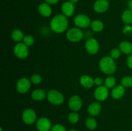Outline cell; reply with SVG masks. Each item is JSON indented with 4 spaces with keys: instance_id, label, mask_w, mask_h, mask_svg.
<instances>
[{
    "instance_id": "1",
    "label": "cell",
    "mask_w": 132,
    "mask_h": 131,
    "mask_svg": "<svg viewBox=\"0 0 132 131\" xmlns=\"http://www.w3.org/2000/svg\"><path fill=\"white\" fill-rule=\"evenodd\" d=\"M50 28L56 33H61L65 32L68 26L67 17L63 14H57L52 19L50 23Z\"/></svg>"
},
{
    "instance_id": "2",
    "label": "cell",
    "mask_w": 132,
    "mask_h": 131,
    "mask_svg": "<svg viewBox=\"0 0 132 131\" xmlns=\"http://www.w3.org/2000/svg\"><path fill=\"white\" fill-rule=\"evenodd\" d=\"M99 68L106 74H112L117 70V64L114 59L108 56L102 58L99 62Z\"/></svg>"
},
{
    "instance_id": "3",
    "label": "cell",
    "mask_w": 132,
    "mask_h": 131,
    "mask_svg": "<svg viewBox=\"0 0 132 131\" xmlns=\"http://www.w3.org/2000/svg\"><path fill=\"white\" fill-rule=\"evenodd\" d=\"M46 98L51 104L60 105L64 102V98L61 92L55 89H50L47 92Z\"/></svg>"
},
{
    "instance_id": "4",
    "label": "cell",
    "mask_w": 132,
    "mask_h": 131,
    "mask_svg": "<svg viewBox=\"0 0 132 131\" xmlns=\"http://www.w3.org/2000/svg\"><path fill=\"white\" fill-rule=\"evenodd\" d=\"M83 37L84 33L81 28L77 27L70 28L67 31V38L70 42H78L82 39Z\"/></svg>"
},
{
    "instance_id": "5",
    "label": "cell",
    "mask_w": 132,
    "mask_h": 131,
    "mask_svg": "<svg viewBox=\"0 0 132 131\" xmlns=\"http://www.w3.org/2000/svg\"><path fill=\"white\" fill-rule=\"evenodd\" d=\"M28 47L23 42H18L14 48V53L20 59H24L28 55Z\"/></svg>"
},
{
    "instance_id": "6",
    "label": "cell",
    "mask_w": 132,
    "mask_h": 131,
    "mask_svg": "<svg viewBox=\"0 0 132 131\" xmlns=\"http://www.w3.org/2000/svg\"><path fill=\"white\" fill-rule=\"evenodd\" d=\"M90 17L85 14H79L74 18V24L77 28H86L91 24Z\"/></svg>"
},
{
    "instance_id": "7",
    "label": "cell",
    "mask_w": 132,
    "mask_h": 131,
    "mask_svg": "<svg viewBox=\"0 0 132 131\" xmlns=\"http://www.w3.org/2000/svg\"><path fill=\"white\" fill-rule=\"evenodd\" d=\"M31 81L27 78H21L18 80L16 83V89L19 93L24 94L29 91L31 88Z\"/></svg>"
},
{
    "instance_id": "8",
    "label": "cell",
    "mask_w": 132,
    "mask_h": 131,
    "mask_svg": "<svg viewBox=\"0 0 132 131\" xmlns=\"http://www.w3.org/2000/svg\"><path fill=\"white\" fill-rule=\"evenodd\" d=\"M109 89L106 86H98L94 91V97L97 101H103L107 99L109 95Z\"/></svg>"
},
{
    "instance_id": "9",
    "label": "cell",
    "mask_w": 132,
    "mask_h": 131,
    "mask_svg": "<svg viewBox=\"0 0 132 131\" xmlns=\"http://www.w3.org/2000/svg\"><path fill=\"white\" fill-rule=\"evenodd\" d=\"M85 49L89 54L95 55L99 51V42L94 38L88 39L85 42Z\"/></svg>"
},
{
    "instance_id": "10",
    "label": "cell",
    "mask_w": 132,
    "mask_h": 131,
    "mask_svg": "<svg viewBox=\"0 0 132 131\" xmlns=\"http://www.w3.org/2000/svg\"><path fill=\"white\" fill-rule=\"evenodd\" d=\"M68 104L70 110L73 112H77L82 107V100L79 95H73L70 98Z\"/></svg>"
},
{
    "instance_id": "11",
    "label": "cell",
    "mask_w": 132,
    "mask_h": 131,
    "mask_svg": "<svg viewBox=\"0 0 132 131\" xmlns=\"http://www.w3.org/2000/svg\"><path fill=\"white\" fill-rule=\"evenodd\" d=\"M37 118L36 113L33 109H27L22 113V119L24 123L27 125H32L35 123Z\"/></svg>"
},
{
    "instance_id": "12",
    "label": "cell",
    "mask_w": 132,
    "mask_h": 131,
    "mask_svg": "<svg viewBox=\"0 0 132 131\" xmlns=\"http://www.w3.org/2000/svg\"><path fill=\"white\" fill-rule=\"evenodd\" d=\"M51 121L45 117H42L36 121V128L39 131H49L52 128Z\"/></svg>"
},
{
    "instance_id": "13",
    "label": "cell",
    "mask_w": 132,
    "mask_h": 131,
    "mask_svg": "<svg viewBox=\"0 0 132 131\" xmlns=\"http://www.w3.org/2000/svg\"><path fill=\"white\" fill-rule=\"evenodd\" d=\"M108 8H109V2L108 0H97L94 3V10L99 14L105 12Z\"/></svg>"
},
{
    "instance_id": "14",
    "label": "cell",
    "mask_w": 132,
    "mask_h": 131,
    "mask_svg": "<svg viewBox=\"0 0 132 131\" xmlns=\"http://www.w3.org/2000/svg\"><path fill=\"white\" fill-rule=\"evenodd\" d=\"M102 110V105L99 101H94L90 104L88 107L87 111L91 116H96L100 114Z\"/></svg>"
},
{
    "instance_id": "15",
    "label": "cell",
    "mask_w": 132,
    "mask_h": 131,
    "mask_svg": "<svg viewBox=\"0 0 132 131\" xmlns=\"http://www.w3.org/2000/svg\"><path fill=\"white\" fill-rule=\"evenodd\" d=\"M75 6L74 4L72 3L70 1H66L62 5L61 11L64 15L68 17L73 15L75 12Z\"/></svg>"
},
{
    "instance_id": "16",
    "label": "cell",
    "mask_w": 132,
    "mask_h": 131,
    "mask_svg": "<svg viewBox=\"0 0 132 131\" xmlns=\"http://www.w3.org/2000/svg\"><path fill=\"white\" fill-rule=\"evenodd\" d=\"M125 87L122 85H118L115 86L111 92V95L113 99L119 100L125 96Z\"/></svg>"
},
{
    "instance_id": "17",
    "label": "cell",
    "mask_w": 132,
    "mask_h": 131,
    "mask_svg": "<svg viewBox=\"0 0 132 131\" xmlns=\"http://www.w3.org/2000/svg\"><path fill=\"white\" fill-rule=\"evenodd\" d=\"M38 12L41 16L44 17H48L52 13V10L50 5L46 3H43L38 6Z\"/></svg>"
},
{
    "instance_id": "18",
    "label": "cell",
    "mask_w": 132,
    "mask_h": 131,
    "mask_svg": "<svg viewBox=\"0 0 132 131\" xmlns=\"http://www.w3.org/2000/svg\"><path fill=\"white\" fill-rule=\"evenodd\" d=\"M79 82L81 86L86 89H90L94 86V79H93L91 77L86 74H84L80 77Z\"/></svg>"
},
{
    "instance_id": "19",
    "label": "cell",
    "mask_w": 132,
    "mask_h": 131,
    "mask_svg": "<svg viewBox=\"0 0 132 131\" xmlns=\"http://www.w3.org/2000/svg\"><path fill=\"white\" fill-rule=\"evenodd\" d=\"M47 93L46 91L41 89H37L34 90L32 92L31 97L35 101H41L43 100L45 98H46Z\"/></svg>"
},
{
    "instance_id": "20",
    "label": "cell",
    "mask_w": 132,
    "mask_h": 131,
    "mask_svg": "<svg viewBox=\"0 0 132 131\" xmlns=\"http://www.w3.org/2000/svg\"><path fill=\"white\" fill-rule=\"evenodd\" d=\"M119 48L121 52L126 55L132 54V44L128 41H122L119 45Z\"/></svg>"
},
{
    "instance_id": "21",
    "label": "cell",
    "mask_w": 132,
    "mask_h": 131,
    "mask_svg": "<svg viewBox=\"0 0 132 131\" xmlns=\"http://www.w3.org/2000/svg\"><path fill=\"white\" fill-rule=\"evenodd\" d=\"M121 19H122V22L125 24H132V10L130 9L125 10L122 14Z\"/></svg>"
},
{
    "instance_id": "22",
    "label": "cell",
    "mask_w": 132,
    "mask_h": 131,
    "mask_svg": "<svg viewBox=\"0 0 132 131\" xmlns=\"http://www.w3.org/2000/svg\"><path fill=\"white\" fill-rule=\"evenodd\" d=\"M92 30L95 32H101L104 29V24L100 20L93 21L90 24Z\"/></svg>"
},
{
    "instance_id": "23",
    "label": "cell",
    "mask_w": 132,
    "mask_h": 131,
    "mask_svg": "<svg viewBox=\"0 0 132 131\" xmlns=\"http://www.w3.org/2000/svg\"><path fill=\"white\" fill-rule=\"evenodd\" d=\"M11 37L12 39L15 42H21V41L23 40V38H24V36L23 35V32L21 30L15 29L12 32Z\"/></svg>"
},
{
    "instance_id": "24",
    "label": "cell",
    "mask_w": 132,
    "mask_h": 131,
    "mask_svg": "<svg viewBox=\"0 0 132 131\" xmlns=\"http://www.w3.org/2000/svg\"><path fill=\"white\" fill-rule=\"evenodd\" d=\"M85 125L88 129L94 130L97 127V122L95 118L91 117V118H88L86 119V121H85Z\"/></svg>"
},
{
    "instance_id": "25",
    "label": "cell",
    "mask_w": 132,
    "mask_h": 131,
    "mask_svg": "<svg viewBox=\"0 0 132 131\" xmlns=\"http://www.w3.org/2000/svg\"><path fill=\"white\" fill-rule=\"evenodd\" d=\"M116 79L113 77H108L104 80V86L108 89H112L116 86Z\"/></svg>"
},
{
    "instance_id": "26",
    "label": "cell",
    "mask_w": 132,
    "mask_h": 131,
    "mask_svg": "<svg viewBox=\"0 0 132 131\" xmlns=\"http://www.w3.org/2000/svg\"><path fill=\"white\" fill-rule=\"evenodd\" d=\"M68 120L70 123L74 124V123H77L79 120V115L76 112H72L70 113L68 116Z\"/></svg>"
},
{
    "instance_id": "27",
    "label": "cell",
    "mask_w": 132,
    "mask_h": 131,
    "mask_svg": "<svg viewBox=\"0 0 132 131\" xmlns=\"http://www.w3.org/2000/svg\"><path fill=\"white\" fill-rule=\"evenodd\" d=\"M121 85L125 87H132V77L131 76H126L123 77L121 80Z\"/></svg>"
},
{
    "instance_id": "28",
    "label": "cell",
    "mask_w": 132,
    "mask_h": 131,
    "mask_svg": "<svg viewBox=\"0 0 132 131\" xmlns=\"http://www.w3.org/2000/svg\"><path fill=\"white\" fill-rule=\"evenodd\" d=\"M23 41L24 44H26L28 47H29V46H32L34 44L35 40L32 36L30 35H27L24 36Z\"/></svg>"
},
{
    "instance_id": "29",
    "label": "cell",
    "mask_w": 132,
    "mask_h": 131,
    "mask_svg": "<svg viewBox=\"0 0 132 131\" xmlns=\"http://www.w3.org/2000/svg\"><path fill=\"white\" fill-rule=\"evenodd\" d=\"M121 51L119 48H113L110 52V57H112L113 59H117L121 56Z\"/></svg>"
},
{
    "instance_id": "30",
    "label": "cell",
    "mask_w": 132,
    "mask_h": 131,
    "mask_svg": "<svg viewBox=\"0 0 132 131\" xmlns=\"http://www.w3.org/2000/svg\"><path fill=\"white\" fill-rule=\"evenodd\" d=\"M31 82L34 84H39L42 82V77L39 74H34L30 77Z\"/></svg>"
},
{
    "instance_id": "31",
    "label": "cell",
    "mask_w": 132,
    "mask_h": 131,
    "mask_svg": "<svg viewBox=\"0 0 132 131\" xmlns=\"http://www.w3.org/2000/svg\"><path fill=\"white\" fill-rule=\"evenodd\" d=\"M122 32L126 35H130L132 34V26L130 24H126L122 29Z\"/></svg>"
},
{
    "instance_id": "32",
    "label": "cell",
    "mask_w": 132,
    "mask_h": 131,
    "mask_svg": "<svg viewBox=\"0 0 132 131\" xmlns=\"http://www.w3.org/2000/svg\"><path fill=\"white\" fill-rule=\"evenodd\" d=\"M51 131H67V130L65 127L62 125L56 124L52 127Z\"/></svg>"
},
{
    "instance_id": "33",
    "label": "cell",
    "mask_w": 132,
    "mask_h": 131,
    "mask_svg": "<svg viewBox=\"0 0 132 131\" xmlns=\"http://www.w3.org/2000/svg\"><path fill=\"white\" fill-rule=\"evenodd\" d=\"M104 80L101 77H97L94 79V84L96 85L97 86H101L104 83Z\"/></svg>"
},
{
    "instance_id": "34",
    "label": "cell",
    "mask_w": 132,
    "mask_h": 131,
    "mask_svg": "<svg viewBox=\"0 0 132 131\" xmlns=\"http://www.w3.org/2000/svg\"><path fill=\"white\" fill-rule=\"evenodd\" d=\"M126 65L130 69H132V54L128 55L126 59Z\"/></svg>"
},
{
    "instance_id": "35",
    "label": "cell",
    "mask_w": 132,
    "mask_h": 131,
    "mask_svg": "<svg viewBox=\"0 0 132 131\" xmlns=\"http://www.w3.org/2000/svg\"><path fill=\"white\" fill-rule=\"evenodd\" d=\"M46 3L49 5H55L59 1V0H45Z\"/></svg>"
},
{
    "instance_id": "36",
    "label": "cell",
    "mask_w": 132,
    "mask_h": 131,
    "mask_svg": "<svg viewBox=\"0 0 132 131\" xmlns=\"http://www.w3.org/2000/svg\"><path fill=\"white\" fill-rule=\"evenodd\" d=\"M128 6H129V9L132 10V0H130L128 3Z\"/></svg>"
},
{
    "instance_id": "37",
    "label": "cell",
    "mask_w": 132,
    "mask_h": 131,
    "mask_svg": "<svg viewBox=\"0 0 132 131\" xmlns=\"http://www.w3.org/2000/svg\"><path fill=\"white\" fill-rule=\"evenodd\" d=\"M69 1L70 2H71L72 3H73V4H76V3H77V1H78V0H69Z\"/></svg>"
},
{
    "instance_id": "38",
    "label": "cell",
    "mask_w": 132,
    "mask_h": 131,
    "mask_svg": "<svg viewBox=\"0 0 132 131\" xmlns=\"http://www.w3.org/2000/svg\"><path fill=\"white\" fill-rule=\"evenodd\" d=\"M68 131H77V130H70Z\"/></svg>"
},
{
    "instance_id": "39",
    "label": "cell",
    "mask_w": 132,
    "mask_h": 131,
    "mask_svg": "<svg viewBox=\"0 0 132 131\" xmlns=\"http://www.w3.org/2000/svg\"><path fill=\"white\" fill-rule=\"evenodd\" d=\"M0 131H3V129H2V128H0Z\"/></svg>"
},
{
    "instance_id": "40",
    "label": "cell",
    "mask_w": 132,
    "mask_h": 131,
    "mask_svg": "<svg viewBox=\"0 0 132 131\" xmlns=\"http://www.w3.org/2000/svg\"></svg>"
}]
</instances>
